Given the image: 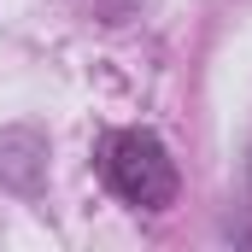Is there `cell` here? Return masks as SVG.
Listing matches in <instances>:
<instances>
[{
  "mask_svg": "<svg viewBox=\"0 0 252 252\" xmlns=\"http://www.w3.org/2000/svg\"><path fill=\"white\" fill-rule=\"evenodd\" d=\"M100 176L118 199L141 205V211H158L176 199V158L164 153V141L153 129H112L100 147Z\"/></svg>",
  "mask_w": 252,
  "mask_h": 252,
  "instance_id": "obj_1",
  "label": "cell"
}]
</instances>
